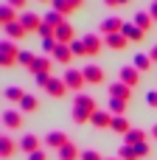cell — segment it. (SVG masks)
I'll return each mask as SVG.
<instances>
[{"label": "cell", "instance_id": "1", "mask_svg": "<svg viewBox=\"0 0 157 160\" xmlns=\"http://www.w3.org/2000/svg\"><path fill=\"white\" fill-rule=\"evenodd\" d=\"M0 62H3V68L20 65V48H17L14 39H3L0 42Z\"/></svg>", "mask_w": 157, "mask_h": 160}, {"label": "cell", "instance_id": "2", "mask_svg": "<svg viewBox=\"0 0 157 160\" xmlns=\"http://www.w3.org/2000/svg\"><path fill=\"white\" fill-rule=\"evenodd\" d=\"M62 79H65V84H67V90H70V93H81V90H84V84H87L84 70H76V68H67Z\"/></svg>", "mask_w": 157, "mask_h": 160}, {"label": "cell", "instance_id": "3", "mask_svg": "<svg viewBox=\"0 0 157 160\" xmlns=\"http://www.w3.org/2000/svg\"><path fill=\"white\" fill-rule=\"evenodd\" d=\"M118 76H121V79H118V82H124V84H129V87H132V90H135V87H138V84H140V70H138V68H135V65H124V68H121V73H118Z\"/></svg>", "mask_w": 157, "mask_h": 160}, {"label": "cell", "instance_id": "4", "mask_svg": "<svg viewBox=\"0 0 157 160\" xmlns=\"http://www.w3.org/2000/svg\"><path fill=\"white\" fill-rule=\"evenodd\" d=\"M3 127L8 132H17L22 127V110H6L3 112Z\"/></svg>", "mask_w": 157, "mask_h": 160}, {"label": "cell", "instance_id": "5", "mask_svg": "<svg viewBox=\"0 0 157 160\" xmlns=\"http://www.w3.org/2000/svg\"><path fill=\"white\" fill-rule=\"evenodd\" d=\"M42 143H45V149H56V152H59V149H62L65 143H70V141H67V135H65L62 129H53V132H48V135H45V141H42Z\"/></svg>", "mask_w": 157, "mask_h": 160}, {"label": "cell", "instance_id": "6", "mask_svg": "<svg viewBox=\"0 0 157 160\" xmlns=\"http://www.w3.org/2000/svg\"><path fill=\"white\" fill-rule=\"evenodd\" d=\"M20 22H22V28H25L28 34H31V31L39 34V28H42V17L34 14V11H22V14H20Z\"/></svg>", "mask_w": 157, "mask_h": 160}, {"label": "cell", "instance_id": "7", "mask_svg": "<svg viewBox=\"0 0 157 160\" xmlns=\"http://www.w3.org/2000/svg\"><path fill=\"white\" fill-rule=\"evenodd\" d=\"M53 37H56V42H59V45H70V42H76V28H73L70 22H62V25L56 28V34H53Z\"/></svg>", "mask_w": 157, "mask_h": 160}, {"label": "cell", "instance_id": "8", "mask_svg": "<svg viewBox=\"0 0 157 160\" xmlns=\"http://www.w3.org/2000/svg\"><path fill=\"white\" fill-rule=\"evenodd\" d=\"M51 56H53V62H56V65H65V68H70V62L76 59L70 45H56V51H53Z\"/></svg>", "mask_w": 157, "mask_h": 160}, {"label": "cell", "instance_id": "9", "mask_svg": "<svg viewBox=\"0 0 157 160\" xmlns=\"http://www.w3.org/2000/svg\"><path fill=\"white\" fill-rule=\"evenodd\" d=\"M73 107L84 110V112H90V115H96V112H98V107H96L93 96H87V93H76V96H73Z\"/></svg>", "mask_w": 157, "mask_h": 160}, {"label": "cell", "instance_id": "10", "mask_svg": "<svg viewBox=\"0 0 157 160\" xmlns=\"http://www.w3.org/2000/svg\"><path fill=\"white\" fill-rule=\"evenodd\" d=\"M81 39H84V48H87V56H98V53H101V48H104V39H101L98 34H84Z\"/></svg>", "mask_w": 157, "mask_h": 160}, {"label": "cell", "instance_id": "11", "mask_svg": "<svg viewBox=\"0 0 157 160\" xmlns=\"http://www.w3.org/2000/svg\"><path fill=\"white\" fill-rule=\"evenodd\" d=\"M121 31H124V20H121V17H107V20H101V34H104V37L121 34Z\"/></svg>", "mask_w": 157, "mask_h": 160}, {"label": "cell", "instance_id": "12", "mask_svg": "<svg viewBox=\"0 0 157 160\" xmlns=\"http://www.w3.org/2000/svg\"><path fill=\"white\" fill-rule=\"evenodd\" d=\"M45 93H48V96H53V98H62V96L67 93V84H65V79H56V76H51V82L45 84Z\"/></svg>", "mask_w": 157, "mask_h": 160}, {"label": "cell", "instance_id": "13", "mask_svg": "<svg viewBox=\"0 0 157 160\" xmlns=\"http://www.w3.org/2000/svg\"><path fill=\"white\" fill-rule=\"evenodd\" d=\"M107 93H110V98H124V101H129L132 87H129V84H124V82H112V84L107 87Z\"/></svg>", "mask_w": 157, "mask_h": 160}, {"label": "cell", "instance_id": "14", "mask_svg": "<svg viewBox=\"0 0 157 160\" xmlns=\"http://www.w3.org/2000/svg\"><path fill=\"white\" fill-rule=\"evenodd\" d=\"M81 70H84L87 84H104V68H98V65H87V68H81Z\"/></svg>", "mask_w": 157, "mask_h": 160}, {"label": "cell", "instance_id": "15", "mask_svg": "<svg viewBox=\"0 0 157 160\" xmlns=\"http://www.w3.org/2000/svg\"><path fill=\"white\" fill-rule=\"evenodd\" d=\"M90 124H93L96 129H110V127H112V112H110V110H98V112L90 118Z\"/></svg>", "mask_w": 157, "mask_h": 160}, {"label": "cell", "instance_id": "16", "mask_svg": "<svg viewBox=\"0 0 157 160\" xmlns=\"http://www.w3.org/2000/svg\"><path fill=\"white\" fill-rule=\"evenodd\" d=\"M39 149H42V141H39L37 135H25V138L20 141V152H25V158L34 155V152H39Z\"/></svg>", "mask_w": 157, "mask_h": 160}, {"label": "cell", "instance_id": "17", "mask_svg": "<svg viewBox=\"0 0 157 160\" xmlns=\"http://www.w3.org/2000/svg\"><path fill=\"white\" fill-rule=\"evenodd\" d=\"M14 155H17V143H14V138L3 135V138H0V158H3V160H11Z\"/></svg>", "mask_w": 157, "mask_h": 160}, {"label": "cell", "instance_id": "18", "mask_svg": "<svg viewBox=\"0 0 157 160\" xmlns=\"http://www.w3.org/2000/svg\"><path fill=\"white\" fill-rule=\"evenodd\" d=\"M53 56H37V62H34V68H31V73L37 76V73H51L53 70Z\"/></svg>", "mask_w": 157, "mask_h": 160}, {"label": "cell", "instance_id": "19", "mask_svg": "<svg viewBox=\"0 0 157 160\" xmlns=\"http://www.w3.org/2000/svg\"><path fill=\"white\" fill-rule=\"evenodd\" d=\"M121 34H124L129 42H143V37H146V31H140L135 22H132V25H129V22H124V31H121Z\"/></svg>", "mask_w": 157, "mask_h": 160}, {"label": "cell", "instance_id": "20", "mask_svg": "<svg viewBox=\"0 0 157 160\" xmlns=\"http://www.w3.org/2000/svg\"><path fill=\"white\" fill-rule=\"evenodd\" d=\"M104 45L112 48V51H124V48L129 45V39H126L124 34H110V37H104Z\"/></svg>", "mask_w": 157, "mask_h": 160}, {"label": "cell", "instance_id": "21", "mask_svg": "<svg viewBox=\"0 0 157 160\" xmlns=\"http://www.w3.org/2000/svg\"><path fill=\"white\" fill-rule=\"evenodd\" d=\"M56 155H59V160H81V152H79L76 143H65Z\"/></svg>", "mask_w": 157, "mask_h": 160}, {"label": "cell", "instance_id": "22", "mask_svg": "<svg viewBox=\"0 0 157 160\" xmlns=\"http://www.w3.org/2000/svg\"><path fill=\"white\" fill-rule=\"evenodd\" d=\"M0 22H3V25L20 22V17H17V8H14V6H8V3H3V8H0Z\"/></svg>", "mask_w": 157, "mask_h": 160}, {"label": "cell", "instance_id": "23", "mask_svg": "<svg viewBox=\"0 0 157 160\" xmlns=\"http://www.w3.org/2000/svg\"><path fill=\"white\" fill-rule=\"evenodd\" d=\"M3 31H6V39H14V42H17V39H22V37L28 34V31L22 28V22H11V25H3Z\"/></svg>", "mask_w": 157, "mask_h": 160}, {"label": "cell", "instance_id": "24", "mask_svg": "<svg viewBox=\"0 0 157 160\" xmlns=\"http://www.w3.org/2000/svg\"><path fill=\"white\" fill-rule=\"evenodd\" d=\"M20 110H22L25 115H28V112H37V110H39V98H37L34 93H25V98L20 101Z\"/></svg>", "mask_w": 157, "mask_h": 160}, {"label": "cell", "instance_id": "25", "mask_svg": "<svg viewBox=\"0 0 157 160\" xmlns=\"http://www.w3.org/2000/svg\"><path fill=\"white\" fill-rule=\"evenodd\" d=\"M112 132H118V135H126L132 127H129V118L126 115H112V127H110Z\"/></svg>", "mask_w": 157, "mask_h": 160}, {"label": "cell", "instance_id": "26", "mask_svg": "<svg viewBox=\"0 0 157 160\" xmlns=\"http://www.w3.org/2000/svg\"><path fill=\"white\" fill-rule=\"evenodd\" d=\"M146 138H149V132H146V129H135V127H132V129L124 135V141H126L129 146H135V143H143Z\"/></svg>", "mask_w": 157, "mask_h": 160}, {"label": "cell", "instance_id": "27", "mask_svg": "<svg viewBox=\"0 0 157 160\" xmlns=\"http://www.w3.org/2000/svg\"><path fill=\"white\" fill-rule=\"evenodd\" d=\"M135 25H138L140 31H149V28L155 25V20H152L149 11H135Z\"/></svg>", "mask_w": 157, "mask_h": 160}, {"label": "cell", "instance_id": "28", "mask_svg": "<svg viewBox=\"0 0 157 160\" xmlns=\"http://www.w3.org/2000/svg\"><path fill=\"white\" fill-rule=\"evenodd\" d=\"M3 96H6V101H11V104H20V101L25 98V90H20L17 84H11V87H6V90H3Z\"/></svg>", "mask_w": 157, "mask_h": 160}, {"label": "cell", "instance_id": "29", "mask_svg": "<svg viewBox=\"0 0 157 160\" xmlns=\"http://www.w3.org/2000/svg\"><path fill=\"white\" fill-rule=\"evenodd\" d=\"M126 107H129V101H124V98H110V112L112 115H126Z\"/></svg>", "mask_w": 157, "mask_h": 160}, {"label": "cell", "instance_id": "30", "mask_svg": "<svg viewBox=\"0 0 157 160\" xmlns=\"http://www.w3.org/2000/svg\"><path fill=\"white\" fill-rule=\"evenodd\" d=\"M42 20H45V22H48L51 28H59L62 22H67V20H65V14H59V11H53V8H51V11H48V14L42 17Z\"/></svg>", "mask_w": 157, "mask_h": 160}, {"label": "cell", "instance_id": "31", "mask_svg": "<svg viewBox=\"0 0 157 160\" xmlns=\"http://www.w3.org/2000/svg\"><path fill=\"white\" fill-rule=\"evenodd\" d=\"M51 8H53V11H59V14H65V17L76 11V8H73V6H70L67 0H51Z\"/></svg>", "mask_w": 157, "mask_h": 160}, {"label": "cell", "instance_id": "32", "mask_svg": "<svg viewBox=\"0 0 157 160\" xmlns=\"http://www.w3.org/2000/svg\"><path fill=\"white\" fill-rule=\"evenodd\" d=\"M132 65H135V68H138V70L143 73V70H149V68H152V56H149V53H138Z\"/></svg>", "mask_w": 157, "mask_h": 160}, {"label": "cell", "instance_id": "33", "mask_svg": "<svg viewBox=\"0 0 157 160\" xmlns=\"http://www.w3.org/2000/svg\"><path fill=\"white\" fill-rule=\"evenodd\" d=\"M118 158H121V160H138V152H135V146L124 143V146L118 149Z\"/></svg>", "mask_w": 157, "mask_h": 160}, {"label": "cell", "instance_id": "34", "mask_svg": "<svg viewBox=\"0 0 157 160\" xmlns=\"http://www.w3.org/2000/svg\"><path fill=\"white\" fill-rule=\"evenodd\" d=\"M34 62H37V56H34L31 51H20V65H22L25 70H31V68H34Z\"/></svg>", "mask_w": 157, "mask_h": 160}, {"label": "cell", "instance_id": "35", "mask_svg": "<svg viewBox=\"0 0 157 160\" xmlns=\"http://www.w3.org/2000/svg\"><path fill=\"white\" fill-rule=\"evenodd\" d=\"M90 118H93L90 112H84V110L73 107V124H79V127H81V124H90Z\"/></svg>", "mask_w": 157, "mask_h": 160}, {"label": "cell", "instance_id": "36", "mask_svg": "<svg viewBox=\"0 0 157 160\" xmlns=\"http://www.w3.org/2000/svg\"><path fill=\"white\" fill-rule=\"evenodd\" d=\"M70 48H73V56H87V48H84V39H76V42H70Z\"/></svg>", "mask_w": 157, "mask_h": 160}, {"label": "cell", "instance_id": "37", "mask_svg": "<svg viewBox=\"0 0 157 160\" xmlns=\"http://www.w3.org/2000/svg\"><path fill=\"white\" fill-rule=\"evenodd\" d=\"M135 152H138V160H140V158H149V152H152V149H149V141L135 143Z\"/></svg>", "mask_w": 157, "mask_h": 160}, {"label": "cell", "instance_id": "38", "mask_svg": "<svg viewBox=\"0 0 157 160\" xmlns=\"http://www.w3.org/2000/svg\"><path fill=\"white\" fill-rule=\"evenodd\" d=\"M34 79H37V87H42V90H45V84L51 82V73H37Z\"/></svg>", "mask_w": 157, "mask_h": 160}, {"label": "cell", "instance_id": "39", "mask_svg": "<svg viewBox=\"0 0 157 160\" xmlns=\"http://www.w3.org/2000/svg\"><path fill=\"white\" fill-rule=\"evenodd\" d=\"M81 160H104L96 149H87V152H81Z\"/></svg>", "mask_w": 157, "mask_h": 160}, {"label": "cell", "instance_id": "40", "mask_svg": "<svg viewBox=\"0 0 157 160\" xmlns=\"http://www.w3.org/2000/svg\"><path fill=\"white\" fill-rule=\"evenodd\" d=\"M28 160H48V149H39V152L28 155Z\"/></svg>", "mask_w": 157, "mask_h": 160}, {"label": "cell", "instance_id": "41", "mask_svg": "<svg viewBox=\"0 0 157 160\" xmlns=\"http://www.w3.org/2000/svg\"><path fill=\"white\" fill-rule=\"evenodd\" d=\"M146 104H149V107H157V90L146 93Z\"/></svg>", "mask_w": 157, "mask_h": 160}, {"label": "cell", "instance_id": "42", "mask_svg": "<svg viewBox=\"0 0 157 160\" xmlns=\"http://www.w3.org/2000/svg\"><path fill=\"white\" fill-rule=\"evenodd\" d=\"M6 3H8V6H14V8H25V3H28V0H6Z\"/></svg>", "mask_w": 157, "mask_h": 160}, {"label": "cell", "instance_id": "43", "mask_svg": "<svg viewBox=\"0 0 157 160\" xmlns=\"http://www.w3.org/2000/svg\"><path fill=\"white\" fill-rule=\"evenodd\" d=\"M149 14H152V20L157 22V0H152V6H149Z\"/></svg>", "mask_w": 157, "mask_h": 160}, {"label": "cell", "instance_id": "44", "mask_svg": "<svg viewBox=\"0 0 157 160\" xmlns=\"http://www.w3.org/2000/svg\"><path fill=\"white\" fill-rule=\"evenodd\" d=\"M67 3H70L73 8H81V6H84V0H67Z\"/></svg>", "mask_w": 157, "mask_h": 160}, {"label": "cell", "instance_id": "45", "mask_svg": "<svg viewBox=\"0 0 157 160\" xmlns=\"http://www.w3.org/2000/svg\"><path fill=\"white\" fill-rule=\"evenodd\" d=\"M104 6H110V8H118V0H104Z\"/></svg>", "mask_w": 157, "mask_h": 160}, {"label": "cell", "instance_id": "46", "mask_svg": "<svg viewBox=\"0 0 157 160\" xmlns=\"http://www.w3.org/2000/svg\"><path fill=\"white\" fill-rule=\"evenodd\" d=\"M149 56H152V62H157V45L152 48V51H149Z\"/></svg>", "mask_w": 157, "mask_h": 160}, {"label": "cell", "instance_id": "47", "mask_svg": "<svg viewBox=\"0 0 157 160\" xmlns=\"http://www.w3.org/2000/svg\"><path fill=\"white\" fill-rule=\"evenodd\" d=\"M152 138H155V141H157V124H155V127H152Z\"/></svg>", "mask_w": 157, "mask_h": 160}, {"label": "cell", "instance_id": "48", "mask_svg": "<svg viewBox=\"0 0 157 160\" xmlns=\"http://www.w3.org/2000/svg\"><path fill=\"white\" fill-rule=\"evenodd\" d=\"M129 3H132V0H118V6H129Z\"/></svg>", "mask_w": 157, "mask_h": 160}, {"label": "cell", "instance_id": "49", "mask_svg": "<svg viewBox=\"0 0 157 160\" xmlns=\"http://www.w3.org/2000/svg\"><path fill=\"white\" fill-rule=\"evenodd\" d=\"M39 3H51V0H39Z\"/></svg>", "mask_w": 157, "mask_h": 160}, {"label": "cell", "instance_id": "50", "mask_svg": "<svg viewBox=\"0 0 157 160\" xmlns=\"http://www.w3.org/2000/svg\"><path fill=\"white\" fill-rule=\"evenodd\" d=\"M110 160H121V158H110Z\"/></svg>", "mask_w": 157, "mask_h": 160}]
</instances>
